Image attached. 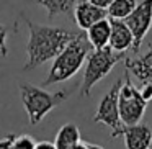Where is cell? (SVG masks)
<instances>
[{"label":"cell","instance_id":"obj_21","mask_svg":"<svg viewBox=\"0 0 152 149\" xmlns=\"http://www.w3.org/2000/svg\"><path fill=\"white\" fill-rule=\"evenodd\" d=\"M34 149H56V146L51 141H39V142H36Z\"/></svg>","mask_w":152,"mask_h":149},{"label":"cell","instance_id":"obj_11","mask_svg":"<svg viewBox=\"0 0 152 149\" xmlns=\"http://www.w3.org/2000/svg\"><path fill=\"white\" fill-rule=\"evenodd\" d=\"M126 69L141 82H152V48L141 57H124Z\"/></svg>","mask_w":152,"mask_h":149},{"label":"cell","instance_id":"obj_7","mask_svg":"<svg viewBox=\"0 0 152 149\" xmlns=\"http://www.w3.org/2000/svg\"><path fill=\"white\" fill-rule=\"evenodd\" d=\"M124 23L131 30L134 43H132L131 51L132 53H139L142 43H144L145 34L149 33L152 26V0H141L134 7V10L124 18Z\"/></svg>","mask_w":152,"mask_h":149},{"label":"cell","instance_id":"obj_15","mask_svg":"<svg viewBox=\"0 0 152 149\" xmlns=\"http://www.w3.org/2000/svg\"><path fill=\"white\" fill-rule=\"evenodd\" d=\"M137 0H113L110 7L106 8V15L111 20H124L132 10H134Z\"/></svg>","mask_w":152,"mask_h":149},{"label":"cell","instance_id":"obj_9","mask_svg":"<svg viewBox=\"0 0 152 149\" xmlns=\"http://www.w3.org/2000/svg\"><path fill=\"white\" fill-rule=\"evenodd\" d=\"M106 10L100 8L96 5L90 4L87 0H79L77 4H74V21L82 31L88 30L93 23L106 18Z\"/></svg>","mask_w":152,"mask_h":149},{"label":"cell","instance_id":"obj_10","mask_svg":"<svg viewBox=\"0 0 152 149\" xmlns=\"http://www.w3.org/2000/svg\"><path fill=\"white\" fill-rule=\"evenodd\" d=\"M110 23H111V31H110L108 46L115 53L126 54L132 48V43H134L131 30L124 23V20H111L110 18Z\"/></svg>","mask_w":152,"mask_h":149},{"label":"cell","instance_id":"obj_14","mask_svg":"<svg viewBox=\"0 0 152 149\" xmlns=\"http://www.w3.org/2000/svg\"><path fill=\"white\" fill-rule=\"evenodd\" d=\"M33 2L46 8L49 18H54L61 13H70L75 4V0H33Z\"/></svg>","mask_w":152,"mask_h":149},{"label":"cell","instance_id":"obj_5","mask_svg":"<svg viewBox=\"0 0 152 149\" xmlns=\"http://www.w3.org/2000/svg\"><path fill=\"white\" fill-rule=\"evenodd\" d=\"M145 106H147V102L141 97L137 87L131 82L129 70L126 69L118 93V110L123 125L129 126L139 123L145 113Z\"/></svg>","mask_w":152,"mask_h":149},{"label":"cell","instance_id":"obj_6","mask_svg":"<svg viewBox=\"0 0 152 149\" xmlns=\"http://www.w3.org/2000/svg\"><path fill=\"white\" fill-rule=\"evenodd\" d=\"M119 87H121V80L113 84V87L100 100L98 108H96L95 116H93L95 123H102V125L111 128V138L121 136L123 129H124V125H123L121 118H119V110H118Z\"/></svg>","mask_w":152,"mask_h":149},{"label":"cell","instance_id":"obj_16","mask_svg":"<svg viewBox=\"0 0 152 149\" xmlns=\"http://www.w3.org/2000/svg\"><path fill=\"white\" fill-rule=\"evenodd\" d=\"M34 146H36V141L30 134H18L13 139L12 149H34Z\"/></svg>","mask_w":152,"mask_h":149},{"label":"cell","instance_id":"obj_8","mask_svg":"<svg viewBox=\"0 0 152 149\" xmlns=\"http://www.w3.org/2000/svg\"><path fill=\"white\" fill-rule=\"evenodd\" d=\"M121 136L126 149H151L152 146V129L145 123L139 121L136 125L124 126Z\"/></svg>","mask_w":152,"mask_h":149},{"label":"cell","instance_id":"obj_18","mask_svg":"<svg viewBox=\"0 0 152 149\" xmlns=\"http://www.w3.org/2000/svg\"><path fill=\"white\" fill-rule=\"evenodd\" d=\"M137 90L145 102L152 100V82H141V87H137Z\"/></svg>","mask_w":152,"mask_h":149},{"label":"cell","instance_id":"obj_12","mask_svg":"<svg viewBox=\"0 0 152 149\" xmlns=\"http://www.w3.org/2000/svg\"><path fill=\"white\" fill-rule=\"evenodd\" d=\"M110 31H111L110 18H103V20L93 23L88 30H85V36L93 49H102V48L108 46Z\"/></svg>","mask_w":152,"mask_h":149},{"label":"cell","instance_id":"obj_13","mask_svg":"<svg viewBox=\"0 0 152 149\" xmlns=\"http://www.w3.org/2000/svg\"><path fill=\"white\" fill-rule=\"evenodd\" d=\"M80 141V129L75 123H66L59 128L54 139L56 149H70Z\"/></svg>","mask_w":152,"mask_h":149},{"label":"cell","instance_id":"obj_22","mask_svg":"<svg viewBox=\"0 0 152 149\" xmlns=\"http://www.w3.org/2000/svg\"><path fill=\"white\" fill-rule=\"evenodd\" d=\"M70 149H88V142H83V141H79L75 146H72Z\"/></svg>","mask_w":152,"mask_h":149},{"label":"cell","instance_id":"obj_19","mask_svg":"<svg viewBox=\"0 0 152 149\" xmlns=\"http://www.w3.org/2000/svg\"><path fill=\"white\" fill-rule=\"evenodd\" d=\"M17 134H7L5 138L0 139V149H12V144H13V139Z\"/></svg>","mask_w":152,"mask_h":149},{"label":"cell","instance_id":"obj_1","mask_svg":"<svg viewBox=\"0 0 152 149\" xmlns=\"http://www.w3.org/2000/svg\"><path fill=\"white\" fill-rule=\"evenodd\" d=\"M28 26V43H26V62L23 70L36 69L38 66L54 59L80 31H69L59 26L33 23L26 20Z\"/></svg>","mask_w":152,"mask_h":149},{"label":"cell","instance_id":"obj_23","mask_svg":"<svg viewBox=\"0 0 152 149\" xmlns=\"http://www.w3.org/2000/svg\"><path fill=\"white\" fill-rule=\"evenodd\" d=\"M88 149H105V148H102V146H98V144H90L88 142Z\"/></svg>","mask_w":152,"mask_h":149},{"label":"cell","instance_id":"obj_17","mask_svg":"<svg viewBox=\"0 0 152 149\" xmlns=\"http://www.w3.org/2000/svg\"><path fill=\"white\" fill-rule=\"evenodd\" d=\"M7 36H8V28L0 23V56L7 57L8 56V46H7Z\"/></svg>","mask_w":152,"mask_h":149},{"label":"cell","instance_id":"obj_2","mask_svg":"<svg viewBox=\"0 0 152 149\" xmlns=\"http://www.w3.org/2000/svg\"><path fill=\"white\" fill-rule=\"evenodd\" d=\"M93 51L92 44L88 43L85 36V31H80L79 36H75L53 61V66L49 69L44 85H53V84L66 82L72 79L85 62L87 56Z\"/></svg>","mask_w":152,"mask_h":149},{"label":"cell","instance_id":"obj_4","mask_svg":"<svg viewBox=\"0 0 152 149\" xmlns=\"http://www.w3.org/2000/svg\"><path fill=\"white\" fill-rule=\"evenodd\" d=\"M126 57V54L115 53L110 46H105L102 49H93L85 59V69H83V80L80 85V95L85 98L92 93V89L105 79L111 69Z\"/></svg>","mask_w":152,"mask_h":149},{"label":"cell","instance_id":"obj_3","mask_svg":"<svg viewBox=\"0 0 152 149\" xmlns=\"http://www.w3.org/2000/svg\"><path fill=\"white\" fill-rule=\"evenodd\" d=\"M70 93L72 90H59V92L51 93L31 84H20V97L31 126L41 123L48 113L66 102Z\"/></svg>","mask_w":152,"mask_h":149},{"label":"cell","instance_id":"obj_20","mask_svg":"<svg viewBox=\"0 0 152 149\" xmlns=\"http://www.w3.org/2000/svg\"><path fill=\"white\" fill-rule=\"evenodd\" d=\"M87 2H90V4H93V5H96V7H100V8H108L110 7V4H111L113 0H87Z\"/></svg>","mask_w":152,"mask_h":149}]
</instances>
